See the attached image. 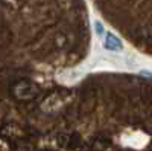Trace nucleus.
I'll return each instance as SVG.
<instances>
[{"instance_id": "obj_1", "label": "nucleus", "mask_w": 152, "mask_h": 151, "mask_svg": "<svg viewBox=\"0 0 152 151\" xmlns=\"http://www.w3.org/2000/svg\"><path fill=\"white\" fill-rule=\"evenodd\" d=\"M14 93L18 99H32L38 93V87L35 82H32L29 80H21L15 84Z\"/></svg>"}, {"instance_id": "obj_2", "label": "nucleus", "mask_w": 152, "mask_h": 151, "mask_svg": "<svg viewBox=\"0 0 152 151\" xmlns=\"http://www.w3.org/2000/svg\"><path fill=\"white\" fill-rule=\"evenodd\" d=\"M105 47L110 49V50H119L122 47V43L114 35H107V38H105Z\"/></svg>"}]
</instances>
